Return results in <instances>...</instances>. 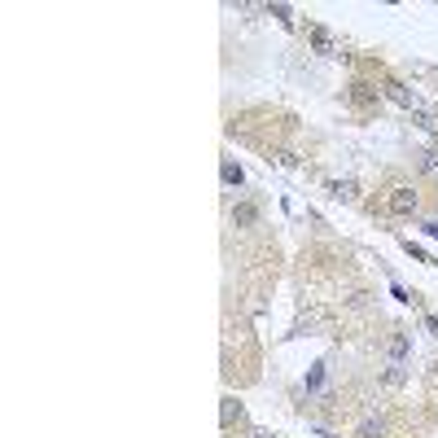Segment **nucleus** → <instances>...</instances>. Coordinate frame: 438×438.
<instances>
[{"mask_svg":"<svg viewBox=\"0 0 438 438\" xmlns=\"http://www.w3.org/2000/svg\"><path fill=\"white\" fill-rule=\"evenodd\" d=\"M386 207H390V215H417L421 211V198H417V189L412 184H394L390 189V198H386Z\"/></svg>","mask_w":438,"mask_h":438,"instance_id":"f257e3e1","label":"nucleus"},{"mask_svg":"<svg viewBox=\"0 0 438 438\" xmlns=\"http://www.w3.org/2000/svg\"><path fill=\"white\" fill-rule=\"evenodd\" d=\"M254 219H259L254 202H237V207H232V224L237 228H254Z\"/></svg>","mask_w":438,"mask_h":438,"instance_id":"f03ea898","label":"nucleus"},{"mask_svg":"<svg viewBox=\"0 0 438 438\" xmlns=\"http://www.w3.org/2000/svg\"><path fill=\"white\" fill-rule=\"evenodd\" d=\"M311 44H316V53H324V58H338L333 35H328V31H320V26H311Z\"/></svg>","mask_w":438,"mask_h":438,"instance_id":"7ed1b4c3","label":"nucleus"},{"mask_svg":"<svg viewBox=\"0 0 438 438\" xmlns=\"http://www.w3.org/2000/svg\"><path fill=\"white\" fill-rule=\"evenodd\" d=\"M360 438H386V417H368L360 426Z\"/></svg>","mask_w":438,"mask_h":438,"instance_id":"20e7f679","label":"nucleus"},{"mask_svg":"<svg viewBox=\"0 0 438 438\" xmlns=\"http://www.w3.org/2000/svg\"><path fill=\"white\" fill-rule=\"evenodd\" d=\"M386 92H390V101H399V105H408V110H417V92H408L403 84H390Z\"/></svg>","mask_w":438,"mask_h":438,"instance_id":"39448f33","label":"nucleus"},{"mask_svg":"<svg viewBox=\"0 0 438 438\" xmlns=\"http://www.w3.org/2000/svg\"><path fill=\"white\" fill-rule=\"evenodd\" d=\"M351 101H355V105H373V101H377V92L368 88V84H351Z\"/></svg>","mask_w":438,"mask_h":438,"instance_id":"423d86ee","label":"nucleus"},{"mask_svg":"<svg viewBox=\"0 0 438 438\" xmlns=\"http://www.w3.org/2000/svg\"><path fill=\"white\" fill-rule=\"evenodd\" d=\"M245 412H241V403L237 399H224V408H219V421H224V426H232V421H241Z\"/></svg>","mask_w":438,"mask_h":438,"instance_id":"0eeeda50","label":"nucleus"},{"mask_svg":"<svg viewBox=\"0 0 438 438\" xmlns=\"http://www.w3.org/2000/svg\"><path fill=\"white\" fill-rule=\"evenodd\" d=\"M421 171H438V154H434V149L421 154Z\"/></svg>","mask_w":438,"mask_h":438,"instance_id":"6e6552de","label":"nucleus"},{"mask_svg":"<svg viewBox=\"0 0 438 438\" xmlns=\"http://www.w3.org/2000/svg\"><path fill=\"white\" fill-rule=\"evenodd\" d=\"M224 184H241V167H232V162H224Z\"/></svg>","mask_w":438,"mask_h":438,"instance_id":"1a4fd4ad","label":"nucleus"},{"mask_svg":"<svg viewBox=\"0 0 438 438\" xmlns=\"http://www.w3.org/2000/svg\"><path fill=\"white\" fill-rule=\"evenodd\" d=\"M320 381H324V364H316V368H311V377H307V390H316Z\"/></svg>","mask_w":438,"mask_h":438,"instance_id":"9d476101","label":"nucleus"},{"mask_svg":"<svg viewBox=\"0 0 438 438\" xmlns=\"http://www.w3.org/2000/svg\"><path fill=\"white\" fill-rule=\"evenodd\" d=\"M390 355H394V360H403V355H408V338H394V347H390Z\"/></svg>","mask_w":438,"mask_h":438,"instance_id":"9b49d317","label":"nucleus"},{"mask_svg":"<svg viewBox=\"0 0 438 438\" xmlns=\"http://www.w3.org/2000/svg\"><path fill=\"white\" fill-rule=\"evenodd\" d=\"M399 381H403V368H399V364H394V368H390V373H386V386H399Z\"/></svg>","mask_w":438,"mask_h":438,"instance_id":"f8f14e48","label":"nucleus"},{"mask_svg":"<svg viewBox=\"0 0 438 438\" xmlns=\"http://www.w3.org/2000/svg\"><path fill=\"white\" fill-rule=\"evenodd\" d=\"M421 228H426V232H430V237L438 241V219H430V224H421Z\"/></svg>","mask_w":438,"mask_h":438,"instance_id":"ddd939ff","label":"nucleus"},{"mask_svg":"<svg viewBox=\"0 0 438 438\" xmlns=\"http://www.w3.org/2000/svg\"><path fill=\"white\" fill-rule=\"evenodd\" d=\"M250 438H272V434H263V430H254V434H250Z\"/></svg>","mask_w":438,"mask_h":438,"instance_id":"4468645a","label":"nucleus"}]
</instances>
